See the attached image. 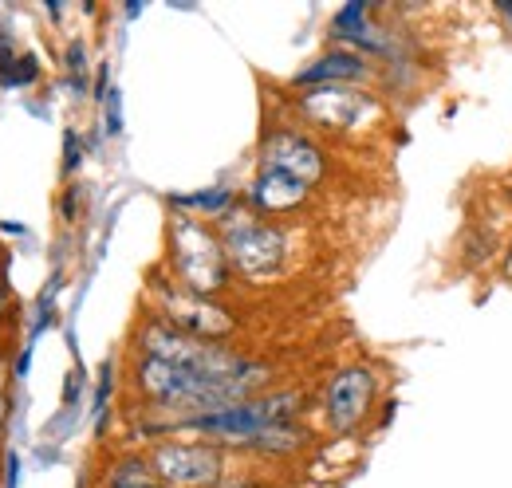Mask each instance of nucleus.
Listing matches in <instances>:
<instances>
[{"instance_id": "nucleus-13", "label": "nucleus", "mask_w": 512, "mask_h": 488, "mask_svg": "<svg viewBox=\"0 0 512 488\" xmlns=\"http://www.w3.org/2000/svg\"><path fill=\"white\" fill-rule=\"evenodd\" d=\"M190 205H197V209H221V205H229V193L225 189H209L205 197H190Z\"/></svg>"}, {"instance_id": "nucleus-1", "label": "nucleus", "mask_w": 512, "mask_h": 488, "mask_svg": "<svg viewBox=\"0 0 512 488\" xmlns=\"http://www.w3.org/2000/svg\"><path fill=\"white\" fill-rule=\"evenodd\" d=\"M292 410H296V398H292V394H276V398L241 402V406H229V410L193 418V422H186V426L201 429V433H209V437H229V441H245V445H249L256 433H264L268 426L288 422Z\"/></svg>"}, {"instance_id": "nucleus-3", "label": "nucleus", "mask_w": 512, "mask_h": 488, "mask_svg": "<svg viewBox=\"0 0 512 488\" xmlns=\"http://www.w3.org/2000/svg\"><path fill=\"white\" fill-rule=\"evenodd\" d=\"M225 256L245 276H268L284 260V237L272 225L260 221H237L225 229Z\"/></svg>"}, {"instance_id": "nucleus-19", "label": "nucleus", "mask_w": 512, "mask_h": 488, "mask_svg": "<svg viewBox=\"0 0 512 488\" xmlns=\"http://www.w3.org/2000/svg\"><path fill=\"white\" fill-rule=\"evenodd\" d=\"M0 307H4V292H0Z\"/></svg>"}, {"instance_id": "nucleus-17", "label": "nucleus", "mask_w": 512, "mask_h": 488, "mask_svg": "<svg viewBox=\"0 0 512 488\" xmlns=\"http://www.w3.org/2000/svg\"><path fill=\"white\" fill-rule=\"evenodd\" d=\"M501 12H505V16L512 20V0H501Z\"/></svg>"}, {"instance_id": "nucleus-9", "label": "nucleus", "mask_w": 512, "mask_h": 488, "mask_svg": "<svg viewBox=\"0 0 512 488\" xmlns=\"http://www.w3.org/2000/svg\"><path fill=\"white\" fill-rule=\"evenodd\" d=\"M308 185L280 174V170H260V178L253 182V205L260 209H272V213H284V209H296L304 201Z\"/></svg>"}, {"instance_id": "nucleus-20", "label": "nucleus", "mask_w": 512, "mask_h": 488, "mask_svg": "<svg viewBox=\"0 0 512 488\" xmlns=\"http://www.w3.org/2000/svg\"><path fill=\"white\" fill-rule=\"evenodd\" d=\"M0 422H4V418H0Z\"/></svg>"}, {"instance_id": "nucleus-14", "label": "nucleus", "mask_w": 512, "mask_h": 488, "mask_svg": "<svg viewBox=\"0 0 512 488\" xmlns=\"http://www.w3.org/2000/svg\"><path fill=\"white\" fill-rule=\"evenodd\" d=\"M107 99H111V134H119V91H111Z\"/></svg>"}, {"instance_id": "nucleus-6", "label": "nucleus", "mask_w": 512, "mask_h": 488, "mask_svg": "<svg viewBox=\"0 0 512 488\" xmlns=\"http://www.w3.org/2000/svg\"><path fill=\"white\" fill-rule=\"evenodd\" d=\"M264 170H280L296 182L312 185L323 174V154L304 138V134H292V130H280L268 138L264 146Z\"/></svg>"}, {"instance_id": "nucleus-8", "label": "nucleus", "mask_w": 512, "mask_h": 488, "mask_svg": "<svg viewBox=\"0 0 512 488\" xmlns=\"http://www.w3.org/2000/svg\"><path fill=\"white\" fill-rule=\"evenodd\" d=\"M170 327H178V331H186V335L197 339V335H225V331H233V319L221 307L178 296V300H170Z\"/></svg>"}, {"instance_id": "nucleus-7", "label": "nucleus", "mask_w": 512, "mask_h": 488, "mask_svg": "<svg viewBox=\"0 0 512 488\" xmlns=\"http://www.w3.org/2000/svg\"><path fill=\"white\" fill-rule=\"evenodd\" d=\"M304 111L316 122H323V126H351V122H359V115L367 111V95L347 91L343 83H335V87H316V91L304 99Z\"/></svg>"}, {"instance_id": "nucleus-4", "label": "nucleus", "mask_w": 512, "mask_h": 488, "mask_svg": "<svg viewBox=\"0 0 512 488\" xmlns=\"http://www.w3.org/2000/svg\"><path fill=\"white\" fill-rule=\"evenodd\" d=\"M154 473L178 488L213 485L221 477V453L213 445H178L166 441L154 449Z\"/></svg>"}, {"instance_id": "nucleus-5", "label": "nucleus", "mask_w": 512, "mask_h": 488, "mask_svg": "<svg viewBox=\"0 0 512 488\" xmlns=\"http://www.w3.org/2000/svg\"><path fill=\"white\" fill-rule=\"evenodd\" d=\"M375 398V374L367 366H343L327 386V426L335 433L355 429Z\"/></svg>"}, {"instance_id": "nucleus-16", "label": "nucleus", "mask_w": 512, "mask_h": 488, "mask_svg": "<svg viewBox=\"0 0 512 488\" xmlns=\"http://www.w3.org/2000/svg\"><path fill=\"white\" fill-rule=\"evenodd\" d=\"M0 418H4V366H0Z\"/></svg>"}, {"instance_id": "nucleus-12", "label": "nucleus", "mask_w": 512, "mask_h": 488, "mask_svg": "<svg viewBox=\"0 0 512 488\" xmlns=\"http://www.w3.org/2000/svg\"><path fill=\"white\" fill-rule=\"evenodd\" d=\"M142 481H154V477H150V465L138 461V457H130V461H123V465H115V473H111V488L142 485Z\"/></svg>"}, {"instance_id": "nucleus-2", "label": "nucleus", "mask_w": 512, "mask_h": 488, "mask_svg": "<svg viewBox=\"0 0 512 488\" xmlns=\"http://www.w3.org/2000/svg\"><path fill=\"white\" fill-rule=\"evenodd\" d=\"M174 260H178V272L190 280V288L197 296H209L225 284V272H229V260H225V248L217 244V237H209L201 225L193 221H178L174 225Z\"/></svg>"}, {"instance_id": "nucleus-18", "label": "nucleus", "mask_w": 512, "mask_h": 488, "mask_svg": "<svg viewBox=\"0 0 512 488\" xmlns=\"http://www.w3.org/2000/svg\"><path fill=\"white\" fill-rule=\"evenodd\" d=\"M123 488H162V485H154V481H142V485H123Z\"/></svg>"}, {"instance_id": "nucleus-11", "label": "nucleus", "mask_w": 512, "mask_h": 488, "mask_svg": "<svg viewBox=\"0 0 512 488\" xmlns=\"http://www.w3.org/2000/svg\"><path fill=\"white\" fill-rule=\"evenodd\" d=\"M304 437H300V429H292L288 422H280V426H268L264 433H256L253 449H268V453H288V449H296Z\"/></svg>"}, {"instance_id": "nucleus-15", "label": "nucleus", "mask_w": 512, "mask_h": 488, "mask_svg": "<svg viewBox=\"0 0 512 488\" xmlns=\"http://www.w3.org/2000/svg\"><path fill=\"white\" fill-rule=\"evenodd\" d=\"M71 166H79V146H75V138H67V170Z\"/></svg>"}, {"instance_id": "nucleus-10", "label": "nucleus", "mask_w": 512, "mask_h": 488, "mask_svg": "<svg viewBox=\"0 0 512 488\" xmlns=\"http://www.w3.org/2000/svg\"><path fill=\"white\" fill-rule=\"evenodd\" d=\"M367 71L363 56L355 52H327L312 63L308 71L296 75V83H316V87H335V83H347V79H359Z\"/></svg>"}]
</instances>
